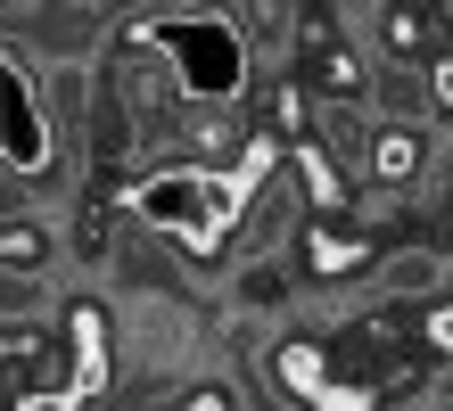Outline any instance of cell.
Instances as JSON below:
<instances>
[{"mask_svg": "<svg viewBox=\"0 0 453 411\" xmlns=\"http://www.w3.org/2000/svg\"><path fill=\"white\" fill-rule=\"evenodd\" d=\"M313 263H322V271H355L363 247H355V239H313Z\"/></svg>", "mask_w": 453, "mask_h": 411, "instance_id": "ba28073f", "label": "cell"}, {"mask_svg": "<svg viewBox=\"0 0 453 411\" xmlns=\"http://www.w3.org/2000/svg\"><path fill=\"white\" fill-rule=\"evenodd\" d=\"M297 173H305V189H313V206H338V173H330L322 148H297Z\"/></svg>", "mask_w": 453, "mask_h": 411, "instance_id": "8992f818", "label": "cell"}, {"mask_svg": "<svg viewBox=\"0 0 453 411\" xmlns=\"http://www.w3.org/2000/svg\"><path fill=\"white\" fill-rule=\"evenodd\" d=\"M380 280H388V296H437L445 288V255L437 247H404V255L380 263Z\"/></svg>", "mask_w": 453, "mask_h": 411, "instance_id": "3957f363", "label": "cell"}, {"mask_svg": "<svg viewBox=\"0 0 453 411\" xmlns=\"http://www.w3.org/2000/svg\"><path fill=\"white\" fill-rule=\"evenodd\" d=\"M412 164H420V132H380V141H371V173L380 181H412Z\"/></svg>", "mask_w": 453, "mask_h": 411, "instance_id": "277c9868", "label": "cell"}, {"mask_svg": "<svg viewBox=\"0 0 453 411\" xmlns=\"http://www.w3.org/2000/svg\"><path fill=\"white\" fill-rule=\"evenodd\" d=\"M313 411H371V395H363V387H322V395H313Z\"/></svg>", "mask_w": 453, "mask_h": 411, "instance_id": "9c48e42d", "label": "cell"}, {"mask_svg": "<svg viewBox=\"0 0 453 411\" xmlns=\"http://www.w3.org/2000/svg\"><path fill=\"white\" fill-rule=\"evenodd\" d=\"M280 378H288L297 395H322V387H330V378H322V354H313V346H288V354H280Z\"/></svg>", "mask_w": 453, "mask_h": 411, "instance_id": "5b68a950", "label": "cell"}, {"mask_svg": "<svg viewBox=\"0 0 453 411\" xmlns=\"http://www.w3.org/2000/svg\"><path fill=\"white\" fill-rule=\"evenodd\" d=\"M132 214L165 239H190V247H215L239 214H248V181L239 173H206V164H173V173H149L132 189Z\"/></svg>", "mask_w": 453, "mask_h": 411, "instance_id": "6da1fadb", "label": "cell"}, {"mask_svg": "<svg viewBox=\"0 0 453 411\" xmlns=\"http://www.w3.org/2000/svg\"><path fill=\"white\" fill-rule=\"evenodd\" d=\"M445 9H453V0H445ZM437 99L453 107V58H445V74H437Z\"/></svg>", "mask_w": 453, "mask_h": 411, "instance_id": "8fae6325", "label": "cell"}, {"mask_svg": "<svg viewBox=\"0 0 453 411\" xmlns=\"http://www.w3.org/2000/svg\"><path fill=\"white\" fill-rule=\"evenodd\" d=\"M34 255H42V231L34 223H9V231H0V263H9V271H25Z\"/></svg>", "mask_w": 453, "mask_h": 411, "instance_id": "52a82bcc", "label": "cell"}, {"mask_svg": "<svg viewBox=\"0 0 453 411\" xmlns=\"http://www.w3.org/2000/svg\"><path fill=\"white\" fill-rule=\"evenodd\" d=\"M149 42L173 58V82L198 99H239V82H248V42L223 17H165L149 25Z\"/></svg>", "mask_w": 453, "mask_h": 411, "instance_id": "7a4b0ae2", "label": "cell"}, {"mask_svg": "<svg viewBox=\"0 0 453 411\" xmlns=\"http://www.w3.org/2000/svg\"><path fill=\"white\" fill-rule=\"evenodd\" d=\"M429 338H437V346L453 354V305H437V313H429Z\"/></svg>", "mask_w": 453, "mask_h": 411, "instance_id": "30bf717a", "label": "cell"}]
</instances>
